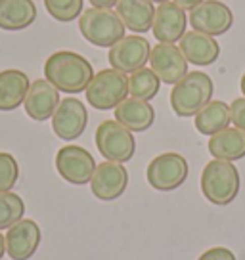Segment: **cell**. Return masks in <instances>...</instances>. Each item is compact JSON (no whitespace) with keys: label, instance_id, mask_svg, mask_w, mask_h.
Masks as SVG:
<instances>
[{"label":"cell","instance_id":"obj_2","mask_svg":"<svg viewBox=\"0 0 245 260\" xmlns=\"http://www.w3.org/2000/svg\"><path fill=\"white\" fill-rule=\"evenodd\" d=\"M215 84L207 73L192 71L171 90V107L178 117H196L212 100Z\"/></svg>","mask_w":245,"mask_h":260},{"label":"cell","instance_id":"obj_25","mask_svg":"<svg viewBox=\"0 0 245 260\" xmlns=\"http://www.w3.org/2000/svg\"><path fill=\"white\" fill-rule=\"evenodd\" d=\"M25 203L19 195L6 191L0 193V230H8L23 218Z\"/></svg>","mask_w":245,"mask_h":260},{"label":"cell","instance_id":"obj_10","mask_svg":"<svg viewBox=\"0 0 245 260\" xmlns=\"http://www.w3.org/2000/svg\"><path fill=\"white\" fill-rule=\"evenodd\" d=\"M149 41L142 35H129L109 48V63L121 73H134L149 61Z\"/></svg>","mask_w":245,"mask_h":260},{"label":"cell","instance_id":"obj_31","mask_svg":"<svg viewBox=\"0 0 245 260\" xmlns=\"http://www.w3.org/2000/svg\"><path fill=\"white\" fill-rule=\"evenodd\" d=\"M172 2H176L180 8H184V10H194L196 6H199L203 0H172Z\"/></svg>","mask_w":245,"mask_h":260},{"label":"cell","instance_id":"obj_28","mask_svg":"<svg viewBox=\"0 0 245 260\" xmlns=\"http://www.w3.org/2000/svg\"><path fill=\"white\" fill-rule=\"evenodd\" d=\"M230 119L236 124V128L245 132V98H237L230 106Z\"/></svg>","mask_w":245,"mask_h":260},{"label":"cell","instance_id":"obj_7","mask_svg":"<svg viewBox=\"0 0 245 260\" xmlns=\"http://www.w3.org/2000/svg\"><path fill=\"white\" fill-rule=\"evenodd\" d=\"M188 161L180 153H161L151 159L147 165L146 178L147 184L159 191H172L178 189L188 178Z\"/></svg>","mask_w":245,"mask_h":260},{"label":"cell","instance_id":"obj_21","mask_svg":"<svg viewBox=\"0 0 245 260\" xmlns=\"http://www.w3.org/2000/svg\"><path fill=\"white\" fill-rule=\"evenodd\" d=\"M37 19V6L33 0H0V29L23 31Z\"/></svg>","mask_w":245,"mask_h":260},{"label":"cell","instance_id":"obj_4","mask_svg":"<svg viewBox=\"0 0 245 260\" xmlns=\"http://www.w3.org/2000/svg\"><path fill=\"white\" fill-rule=\"evenodd\" d=\"M125 25L113 10L88 8L79 17V31L94 46L111 48L125 39Z\"/></svg>","mask_w":245,"mask_h":260},{"label":"cell","instance_id":"obj_6","mask_svg":"<svg viewBox=\"0 0 245 260\" xmlns=\"http://www.w3.org/2000/svg\"><path fill=\"white\" fill-rule=\"evenodd\" d=\"M96 147L106 161L127 162L134 157L136 140L129 128L117 121H104L96 128Z\"/></svg>","mask_w":245,"mask_h":260},{"label":"cell","instance_id":"obj_27","mask_svg":"<svg viewBox=\"0 0 245 260\" xmlns=\"http://www.w3.org/2000/svg\"><path fill=\"white\" fill-rule=\"evenodd\" d=\"M19 178V165L14 159V155L0 151V193L12 191V187L17 184Z\"/></svg>","mask_w":245,"mask_h":260},{"label":"cell","instance_id":"obj_19","mask_svg":"<svg viewBox=\"0 0 245 260\" xmlns=\"http://www.w3.org/2000/svg\"><path fill=\"white\" fill-rule=\"evenodd\" d=\"M122 25L132 32H147L154 25L156 8L149 0H119L115 6Z\"/></svg>","mask_w":245,"mask_h":260},{"label":"cell","instance_id":"obj_24","mask_svg":"<svg viewBox=\"0 0 245 260\" xmlns=\"http://www.w3.org/2000/svg\"><path fill=\"white\" fill-rule=\"evenodd\" d=\"M159 88H161V79L154 73V69L142 67L138 71L131 73V77H129V94H131V98L149 102L157 96Z\"/></svg>","mask_w":245,"mask_h":260},{"label":"cell","instance_id":"obj_23","mask_svg":"<svg viewBox=\"0 0 245 260\" xmlns=\"http://www.w3.org/2000/svg\"><path fill=\"white\" fill-rule=\"evenodd\" d=\"M230 106L221 100L209 102L203 109H199L196 115V128L199 134L212 136L221 130L230 126Z\"/></svg>","mask_w":245,"mask_h":260},{"label":"cell","instance_id":"obj_29","mask_svg":"<svg viewBox=\"0 0 245 260\" xmlns=\"http://www.w3.org/2000/svg\"><path fill=\"white\" fill-rule=\"evenodd\" d=\"M197 260H236V254L226 247H215L205 251Z\"/></svg>","mask_w":245,"mask_h":260},{"label":"cell","instance_id":"obj_1","mask_svg":"<svg viewBox=\"0 0 245 260\" xmlns=\"http://www.w3.org/2000/svg\"><path fill=\"white\" fill-rule=\"evenodd\" d=\"M44 79L59 92L81 94L94 79L92 63L77 52L59 50L54 52L44 63Z\"/></svg>","mask_w":245,"mask_h":260},{"label":"cell","instance_id":"obj_11","mask_svg":"<svg viewBox=\"0 0 245 260\" xmlns=\"http://www.w3.org/2000/svg\"><path fill=\"white\" fill-rule=\"evenodd\" d=\"M88 124V111L81 100L64 98L52 115V130L57 138L71 142L81 136Z\"/></svg>","mask_w":245,"mask_h":260},{"label":"cell","instance_id":"obj_5","mask_svg":"<svg viewBox=\"0 0 245 260\" xmlns=\"http://www.w3.org/2000/svg\"><path fill=\"white\" fill-rule=\"evenodd\" d=\"M86 92V102L98 111L115 109L129 96V77L117 69H102L90 81Z\"/></svg>","mask_w":245,"mask_h":260},{"label":"cell","instance_id":"obj_12","mask_svg":"<svg viewBox=\"0 0 245 260\" xmlns=\"http://www.w3.org/2000/svg\"><path fill=\"white\" fill-rule=\"evenodd\" d=\"M149 69H154L161 82L167 84H176L188 75V59L176 44H156L149 52Z\"/></svg>","mask_w":245,"mask_h":260},{"label":"cell","instance_id":"obj_15","mask_svg":"<svg viewBox=\"0 0 245 260\" xmlns=\"http://www.w3.org/2000/svg\"><path fill=\"white\" fill-rule=\"evenodd\" d=\"M41 245V228L35 220L21 218L6 234V252L12 260H29Z\"/></svg>","mask_w":245,"mask_h":260},{"label":"cell","instance_id":"obj_13","mask_svg":"<svg viewBox=\"0 0 245 260\" xmlns=\"http://www.w3.org/2000/svg\"><path fill=\"white\" fill-rule=\"evenodd\" d=\"M129 186V172L121 162L104 161L96 167L90 180L92 195L100 201H115L119 199Z\"/></svg>","mask_w":245,"mask_h":260},{"label":"cell","instance_id":"obj_30","mask_svg":"<svg viewBox=\"0 0 245 260\" xmlns=\"http://www.w3.org/2000/svg\"><path fill=\"white\" fill-rule=\"evenodd\" d=\"M119 0H90L92 8H102V10H111L117 6Z\"/></svg>","mask_w":245,"mask_h":260},{"label":"cell","instance_id":"obj_20","mask_svg":"<svg viewBox=\"0 0 245 260\" xmlns=\"http://www.w3.org/2000/svg\"><path fill=\"white\" fill-rule=\"evenodd\" d=\"M31 81L19 69L0 71V111H14L27 98Z\"/></svg>","mask_w":245,"mask_h":260},{"label":"cell","instance_id":"obj_16","mask_svg":"<svg viewBox=\"0 0 245 260\" xmlns=\"http://www.w3.org/2000/svg\"><path fill=\"white\" fill-rule=\"evenodd\" d=\"M59 102H62L59 100V90L54 84H50L46 79H39V81L31 82L23 107L25 113L29 115L33 121L41 122L46 121V119H52Z\"/></svg>","mask_w":245,"mask_h":260},{"label":"cell","instance_id":"obj_8","mask_svg":"<svg viewBox=\"0 0 245 260\" xmlns=\"http://www.w3.org/2000/svg\"><path fill=\"white\" fill-rule=\"evenodd\" d=\"M96 167L98 165L92 153L81 146H64L56 153V169L59 176L73 186L88 184Z\"/></svg>","mask_w":245,"mask_h":260},{"label":"cell","instance_id":"obj_26","mask_svg":"<svg viewBox=\"0 0 245 260\" xmlns=\"http://www.w3.org/2000/svg\"><path fill=\"white\" fill-rule=\"evenodd\" d=\"M82 4L84 0H44L46 12L62 23H69L77 17H81Z\"/></svg>","mask_w":245,"mask_h":260},{"label":"cell","instance_id":"obj_34","mask_svg":"<svg viewBox=\"0 0 245 260\" xmlns=\"http://www.w3.org/2000/svg\"><path fill=\"white\" fill-rule=\"evenodd\" d=\"M149 2H159V4H163V2H169V0H149Z\"/></svg>","mask_w":245,"mask_h":260},{"label":"cell","instance_id":"obj_14","mask_svg":"<svg viewBox=\"0 0 245 260\" xmlns=\"http://www.w3.org/2000/svg\"><path fill=\"white\" fill-rule=\"evenodd\" d=\"M188 27V16L186 10L180 8L176 2H163L156 8V17H154V37L159 42L165 44H174L180 42V39L186 35Z\"/></svg>","mask_w":245,"mask_h":260},{"label":"cell","instance_id":"obj_18","mask_svg":"<svg viewBox=\"0 0 245 260\" xmlns=\"http://www.w3.org/2000/svg\"><path fill=\"white\" fill-rule=\"evenodd\" d=\"M115 121L131 132H146L156 121V111L149 102L127 98L115 107Z\"/></svg>","mask_w":245,"mask_h":260},{"label":"cell","instance_id":"obj_3","mask_svg":"<svg viewBox=\"0 0 245 260\" xmlns=\"http://www.w3.org/2000/svg\"><path fill=\"white\" fill-rule=\"evenodd\" d=\"M239 172L230 161L212 159L205 165L201 174V191L205 199L212 205H230L239 193Z\"/></svg>","mask_w":245,"mask_h":260},{"label":"cell","instance_id":"obj_33","mask_svg":"<svg viewBox=\"0 0 245 260\" xmlns=\"http://www.w3.org/2000/svg\"><path fill=\"white\" fill-rule=\"evenodd\" d=\"M239 86H241V92H243V98H245V73L241 77V82H239Z\"/></svg>","mask_w":245,"mask_h":260},{"label":"cell","instance_id":"obj_32","mask_svg":"<svg viewBox=\"0 0 245 260\" xmlns=\"http://www.w3.org/2000/svg\"><path fill=\"white\" fill-rule=\"evenodd\" d=\"M4 252H6V237L0 234V260L4 258Z\"/></svg>","mask_w":245,"mask_h":260},{"label":"cell","instance_id":"obj_9","mask_svg":"<svg viewBox=\"0 0 245 260\" xmlns=\"http://www.w3.org/2000/svg\"><path fill=\"white\" fill-rule=\"evenodd\" d=\"M188 17L194 31L209 37H221L234 25V12L221 0H203L199 6L190 10Z\"/></svg>","mask_w":245,"mask_h":260},{"label":"cell","instance_id":"obj_22","mask_svg":"<svg viewBox=\"0 0 245 260\" xmlns=\"http://www.w3.org/2000/svg\"><path fill=\"white\" fill-rule=\"evenodd\" d=\"M209 153L222 161H239L245 157V132L239 128H224L209 140Z\"/></svg>","mask_w":245,"mask_h":260},{"label":"cell","instance_id":"obj_17","mask_svg":"<svg viewBox=\"0 0 245 260\" xmlns=\"http://www.w3.org/2000/svg\"><path fill=\"white\" fill-rule=\"evenodd\" d=\"M180 52L188 59V63H194L197 67L215 63L221 56V46L215 41V37H209L205 32L190 31L186 32L178 44Z\"/></svg>","mask_w":245,"mask_h":260}]
</instances>
